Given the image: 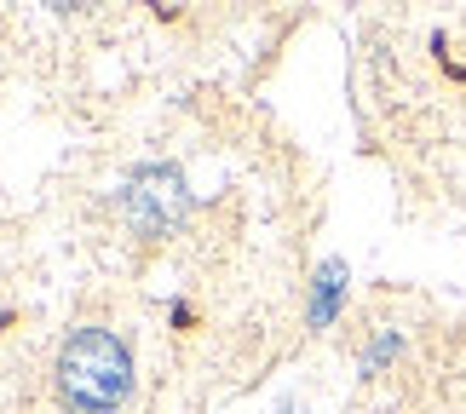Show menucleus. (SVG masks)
I'll list each match as a JSON object with an SVG mask.
<instances>
[{
  "label": "nucleus",
  "instance_id": "20e7f679",
  "mask_svg": "<svg viewBox=\"0 0 466 414\" xmlns=\"http://www.w3.org/2000/svg\"><path fill=\"white\" fill-rule=\"evenodd\" d=\"M64 414H98V409H64Z\"/></svg>",
  "mask_w": 466,
  "mask_h": 414
},
{
  "label": "nucleus",
  "instance_id": "f03ea898",
  "mask_svg": "<svg viewBox=\"0 0 466 414\" xmlns=\"http://www.w3.org/2000/svg\"><path fill=\"white\" fill-rule=\"evenodd\" d=\"M185 178L173 167H138L133 185H127V219L145 230V237H161V230L178 225V213H185Z\"/></svg>",
  "mask_w": 466,
  "mask_h": 414
},
{
  "label": "nucleus",
  "instance_id": "f257e3e1",
  "mask_svg": "<svg viewBox=\"0 0 466 414\" xmlns=\"http://www.w3.org/2000/svg\"><path fill=\"white\" fill-rule=\"evenodd\" d=\"M58 386L76 409L110 414L133 391V357L110 328H76L58 346Z\"/></svg>",
  "mask_w": 466,
  "mask_h": 414
},
{
  "label": "nucleus",
  "instance_id": "7ed1b4c3",
  "mask_svg": "<svg viewBox=\"0 0 466 414\" xmlns=\"http://www.w3.org/2000/svg\"><path fill=\"white\" fill-rule=\"evenodd\" d=\"M339 288H346V265L329 259L317 271V294H311V322L322 328V322H334V305H339Z\"/></svg>",
  "mask_w": 466,
  "mask_h": 414
}]
</instances>
